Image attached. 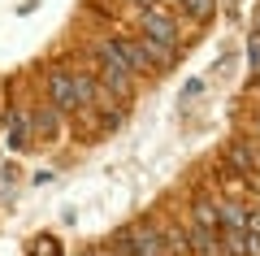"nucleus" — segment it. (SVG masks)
<instances>
[{
	"label": "nucleus",
	"mask_w": 260,
	"mask_h": 256,
	"mask_svg": "<svg viewBox=\"0 0 260 256\" xmlns=\"http://www.w3.org/2000/svg\"><path fill=\"white\" fill-rule=\"evenodd\" d=\"M87 56L95 61V78H100L104 92H113L121 104L135 100V74H130L126 56L117 52V44H113V35H95L91 44H87Z\"/></svg>",
	"instance_id": "obj_1"
},
{
	"label": "nucleus",
	"mask_w": 260,
	"mask_h": 256,
	"mask_svg": "<svg viewBox=\"0 0 260 256\" xmlns=\"http://www.w3.org/2000/svg\"><path fill=\"white\" fill-rule=\"evenodd\" d=\"M139 35L152 39V44H165V48H182V31H178V22L169 18L165 9L139 13Z\"/></svg>",
	"instance_id": "obj_2"
},
{
	"label": "nucleus",
	"mask_w": 260,
	"mask_h": 256,
	"mask_svg": "<svg viewBox=\"0 0 260 256\" xmlns=\"http://www.w3.org/2000/svg\"><path fill=\"white\" fill-rule=\"evenodd\" d=\"M48 100H52L61 113H78L74 70H70V65H52V70H48Z\"/></svg>",
	"instance_id": "obj_3"
},
{
	"label": "nucleus",
	"mask_w": 260,
	"mask_h": 256,
	"mask_svg": "<svg viewBox=\"0 0 260 256\" xmlns=\"http://www.w3.org/2000/svg\"><path fill=\"white\" fill-rule=\"evenodd\" d=\"M230 169H239L243 178H256V169H260V148H256V139H230V148H225V156H221Z\"/></svg>",
	"instance_id": "obj_4"
},
{
	"label": "nucleus",
	"mask_w": 260,
	"mask_h": 256,
	"mask_svg": "<svg viewBox=\"0 0 260 256\" xmlns=\"http://www.w3.org/2000/svg\"><path fill=\"white\" fill-rule=\"evenodd\" d=\"M113 44H117V52L126 56V65H130V74L135 78H152V61H148V52H143V44H139V35H113Z\"/></svg>",
	"instance_id": "obj_5"
},
{
	"label": "nucleus",
	"mask_w": 260,
	"mask_h": 256,
	"mask_svg": "<svg viewBox=\"0 0 260 256\" xmlns=\"http://www.w3.org/2000/svg\"><path fill=\"white\" fill-rule=\"evenodd\" d=\"M186 256H221V235L191 221V230H186Z\"/></svg>",
	"instance_id": "obj_6"
},
{
	"label": "nucleus",
	"mask_w": 260,
	"mask_h": 256,
	"mask_svg": "<svg viewBox=\"0 0 260 256\" xmlns=\"http://www.w3.org/2000/svg\"><path fill=\"white\" fill-rule=\"evenodd\" d=\"M30 135H39V139H56L61 135V109H56L52 100L39 104V109L30 113Z\"/></svg>",
	"instance_id": "obj_7"
},
{
	"label": "nucleus",
	"mask_w": 260,
	"mask_h": 256,
	"mask_svg": "<svg viewBox=\"0 0 260 256\" xmlns=\"http://www.w3.org/2000/svg\"><path fill=\"white\" fill-rule=\"evenodd\" d=\"M217 209H221V195L195 191V200H191V221H195V226H208V230H217Z\"/></svg>",
	"instance_id": "obj_8"
},
{
	"label": "nucleus",
	"mask_w": 260,
	"mask_h": 256,
	"mask_svg": "<svg viewBox=\"0 0 260 256\" xmlns=\"http://www.w3.org/2000/svg\"><path fill=\"white\" fill-rule=\"evenodd\" d=\"M139 44H143V52H148V61H152V70H156V74H169L178 65V48L152 44V39H143V35H139Z\"/></svg>",
	"instance_id": "obj_9"
},
{
	"label": "nucleus",
	"mask_w": 260,
	"mask_h": 256,
	"mask_svg": "<svg viewBox=\"0 0 260 256\" xmlns=\"http://www.w3.org/2000/svg\"><path fill=\"white\" fill-rule=\"evenodd\" d=\"M9 148L13 152L30 148V109H13V118H9Z\"/></svg>",
	"instance_id": "obj_10"
},
{
	"label": "nucleus",
	"mask_w": 260,
	"mask_h": 256,
	"mask_svg": "<svg viewBox=\"0 0 260 256\" xmlns=\"http://www.w3.org/2000/svg\"><path fill=\"white\" fill-rule=\"evenodd\" d=\"M182 13H186L191 22H200V26H204V22H213L217 0H182Z\"/></svg>",
	"instance_id": "obj_11"
},
{
	"label": "nucleus",
	"mask_w": 260,
	"mask_h": 256,
	"mask_svg": "<svg viewBox=\"0 0 260 256\" xmlns=\"http://www.w3.org/2000/svg\"><path fill=\"white\" fill-rule=\"evenodd\" d=\"M26 256H65V252H61V243H56V235H35L30 247H26Z\"/></svg>",
	"instance_id": "obj_12"
},
{
	"label": "nucleus",
	"mask_w": 260,
	"mask_h": 256,
	"mask_svg": "<svg viewBox=\"0 0 260 256\" xmlns=\"http://www.w3.org/2000/svg\"><path fill=\"white\" fill-rule=\"evenodd\" d=\"M247 56H251V78L260 74V31H251V44H247Z\"/></svg>",
	"instance_id": "obj_13"
},
{
	"label": "nucleus",
	"mask_w": 260,
	"mask_h": 256,
	"mask_svg": "<svg viewBox=\"0 0 260 256\" xmlns=\"http://www.w3.org/2000/svg\"><path fill=\"white\" fill-rule=\"evenodd\" d=\"M91 5V13H100V18H117V0H87Z\"/></svg>",
	"instance_id": "obj_14"
},
{
	"label": "nucleus",
	"mask_w": 260,
	"mask_h": 256,
	"mask_svg": "<svg viewBox=\"0 0 260 256\" xmlns=\"http://www.w3.org/2000/svg\"><path fill=\"white\" fill-rule=\"evenodd\" d=\"M247 230H251V235H260V204H256V209H247Z\"/></svg>",
	"instance_id": "obj_15"
},
{
	"label": "nucleus",
	"mask_w": 260,
	"mask_h": 256,
	"mask_svg": "<svg viewBox=\"0 0 260 256\" xmlns=\"http://www.w3.org/2000/svg\"><path fill=\"white\" fill-rule=\"evenodd\" d=\"M130 5H135L139 13H156L160 9V0H130Z\"/></svg>",
	"instance_id": "obj_16"
},
{
	"label": "nucleus",
	"mask_w": 260,
	"mask_h": 256,
	"mask_svg": "<svg viewBox=\"0 0 260 256\" xmlns=\"http://www.w3.org/2000/svg\"><path fill=\"white\" fill-rule=\"evenodd\" d=\"M256 31H260V9H256Z\"/></svg>",
	"instance_id": "obj_17"
}]
</instances>
